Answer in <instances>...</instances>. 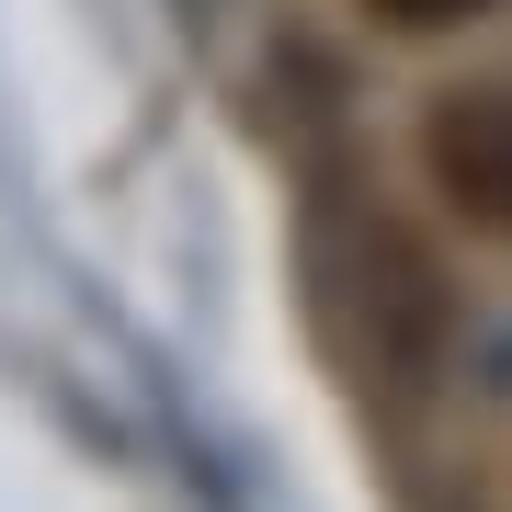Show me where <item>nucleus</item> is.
I'll return each instance as SVG.
<instances>
[{
    "label": "nucleus",
    "mask_w": 512,
    "mask_h": 512,
    "mask_svg": "<svg viewBox=\"0 0 512 512\" xmlns=\"http://www.w3.org/2000/svg\"><path fill=\"white\" fill-rule=\"evenodd\" d=\"M308 296H319L330 353L365 387H410L444 353V274H433V251H421L399 217H376V205L330 194L308 217Z\"/></svg>",
    "instance_id": "nucleus-1"
},
{
    "label": "nucleus",
    "mask_w": 512,
    "mask_h": 512,
    "mask_svg": "<svg viewBox=\"0 0 512 512\" xmlns=\"http://www.w3.org/2000/svg\"><path fill=\"white\" fill-rule=\"evenodd\" d=\"M421 148H433V183L456 194V217L512 239V80H467V92H444L433 126H421Z\"/></svg>",
    "instance_id": "nucleus-2"
},
{
    "label": "nucleus",
    "mask_w": 512,
    "mask_h": 512,
    "mask_svg": "<svg viewBox=\"0 0 512 512\" xmlns=\"http://www.w3.org/2000/svg\"><path fill=\"white\" fill-rule=\"evenodd\" d=\"M387 23H410V35H433V23H467V12H490V0H376Z\"/></svg>",
    "instance_id": "nucleus-3"
}]
</instances>
